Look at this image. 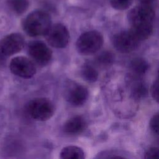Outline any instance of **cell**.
I'll use <instances>...</instances> for the list:
<instances>
[{
  "label": "cell",
  "mask_w": 159,
  "mask_h": 159,
  "mask_svg": "<svg viewBox=\"0 0 159 159\" xmlns=\"http://www.w3.org/2000/svg\"><path fill=\"white\" fill-rule=\"evenodd\" d=\"M51 25L52 20L50 15L40 10L30 13L25 18L22 24L24 30L30 37L45 35Z\"/></svg>",
  "instance_id": "cell-1"
},
{
  "label": "cell",
  "mask_w": 159,
  "mask_h": 159,
  "mask_svg": "<svg viewBox=\"0 0 159 159\" xmlns=\"http://www.w3.org/2000/svg\"><path fill=\"white\" fill-rule=\"evenodd\" d=\"M27 112L33 119L38 121H45L53 116L55 107L53 102L48 99L37 98L28 102Z\"/></svg>",
  "instance_id": "cell-2"
},
{
  "label": "cell",
  "mask_w": 159,
  "mask_h": 159,
  "mask_svg": "<svg viewBox=\"0 0 159 159\" xmlns=\"http://www.w3.org/2000/svg\"><path fill=\"white\" fill-rule=\"evenodd\" d=\"M103 37L96 30H90L82 34L76 43L78 52L84 55L94 54L101 49L103 45Z\"/></svg>",
  "instance_id": "cell-3"
},
{
  "label": "cell",
  "mask_w": 159,
  "mask_h": 159,
  "mask_svg": "<svg viewBox=\"0 0 159 159\" xmlns=\"http://www.w3.org/2000/svg\"><path fill=\"white\" fill-rule=\"evenodd\" d=\"M155 11L150 4L142 3L132 8L127 14L130 27L153 26Z\"/></svg>",
  "instance_id": "cell-4"
},
{
  "label": "cell",
  "mask_w": 159,
  "mask_h": 159,
  "mask_svg": "<svg viewBox=\"0 0 159 159\" xmlns=\"http://www.w3.org/2000/svg\"><path fill=\"white\" fill-rule=\"evenodd\" d=\"M45 36L48 43L57 48L65 47L70 39V34L67 28L59 23L51 25Z\"/></svg>",
  "instance_id": "cell-5"
},
{
  "label": "cell",
  "mask_w": 159,
  "mask_h": 159,
  "mask_svg": "<svg viewBox=\"0 0 159 159\" xmlns=\"http://www.w3.org/2000/svg\"><path fill=\"white\" fill-rule=\"evenodd\" d=\"M9 68L14 75L25 79L30 78L36 73V68L34 62L23 56L13 58L10 61Z\"/></svg>",
  "instance_id": "cell-6"
},
{
  "label": "cell",
  "mask_w": 159,
  "mask_h": 159,
  "mask_svg": "<svg viewBox=\"0 0 159 159\" xmlns=\"http://www.w3.org/2000/svg\"><path fill=\"white\" fill-rule=\"evenodd\" d=\"M140 42L129 30L118 32L112 38L114 48L117 51L124 53H130L137 49Z\"/></svg>",
  "instance_id": "cell-7"
},
{
  "label": "cell",
  "mask_w": 159,
  "mask_h": 159,
  "mask_svg": "<svg viewBox=\"0 0 159 159\" xmlns=\"http://www.w3.org/2000/svg\"><path fill=\"white\" fill-rule=\"evenodd\" d=\"M25 40L19 33H12L0 40V53L4 56H11L24 48Z\"/></svg>",
  "instance_id": "cell-8"
},
{
  "label": "cell",
  "mask_w": 159,
  "mask_h": 159,
  "mask_svg": "<svg viewBox=\"0 0 159 159\" xmlns=\"http://www.w3.org/2000/svg\"><path fill=\"white\" fill-rule=\"evenodd\" d=\"M27 50L31 58L39 65L45 66L50 61L52 51L42 41H32L28 44Z\"/></svg>",
  "instance_id": "cell-9"
},
{
  "label": "cell",
  "mask_w": 159,
  "mask_h": 159,
  "mask_svg": "<svg viewBox=\"0 0 159 159\" xmlns=\"http://www.w3.org/2000/svg\"><path fill=\"white\" fill-rule=\"evenodd\" d=\"M89 96L88 89L80 84L72 83L66 88L65 91L66 100L74 106L83 105Z\"/></svg>",
  "instance_id": "cell-10"
},
{
  "label": "cell",
  "mask_w": 159,
  "mask_h": 159,
  "mask_svg": "<svg viewBox=\"0 0 159 159\" xmlns=\"http://www.w3.org/2000/svg\"><path fill=\"white\" fill-rule=\"evenodd\" d=\"M86 122L81 116H75L64 124L63 132L69 135H76L83 132L86 127Z\"/></svg>",
  "instance_id": "cell-11"
},
{
  "label": "cell",
  "mask_w": 159,
  "mask_h": 159,
  "mask_svg": "<svg viewBox=\"0 0 159 159\" xmlns=\"http://www.w3.org/2000/svg\"><path fill=\"white\" fill-rule=\"evenodd\" d=\"M60 158L63 159H83L85 158L83 149L77 146H67L60 152Z\"/></svg>",
  "instance_id": "cell-12"
},
{
  "label": "cell",
  "mask_w": 159,
  "mask_h": 159,
  "mask_svg": "<svg viewBox=\"0 0 159 159\" xmlns=\"http://www.w3.org/2000/svg\"><path fill=\"white\" fill-rule=\"evenodd\" d=\"M130 68L135 75L140 76L144 75L148 71L149 64L144 58L136 57L130 61Z\"/></svg>",
  "instance_id": "cell-13"
},
{
  "label": "cell",
  "mask_w": 159,
  "mask_h": 159,
  "mask_svg": "<svg viewBox=\"0 0 159 159\" xmlns=\"http://www.w3.org/2000/svg\"><path fill=\"white\" fill-rule=\"evenodd\" d=\"M131 93L134 99L137 100L142 99L147 96L148 89L144 83L138 81L132 85L131 88Z\"/></svg>",
  "instance_id": "cell-14"
},
{
  "label": "cell",
  "mask_w": 159,
  "mask_h": 159,
  "mask_svg": "<svg viewBox=\"0 0 159 159\" xmlns=\"http://www.w3.org/2000/svg\"><path fill=\"white\" fill-rule=\"evenodd\" d=\"M7 4L9 7L17 14L24 13L29 4L28 0H7Z\"/></svg>",
  "instance_id": "cell-15"
},
{
  "label": "cell",
  "mask_w": 159,
  "mask_h": 159,
  "mask_svg": "<svg viewBox=\"0 0 159 159\" xmlns=\"http://www.w3.org/2000/svg\"><path fill=\"white\" fill-rule=\"evenodd\" d=\"M81 73L83 79L88 82H94L98 78V71L90 65H84L81 69Z\"/></svg>",
  "instance_id": "cell-16"
},
{
  "label": "cell",
  "mask_w": 159,
  "mask_h": 159,
  "mask_svg": "<svg viewBox=\"0 0 159 159\" xmlns=\"http://www.w3.org/2000/svg\"><path fill=\"white\" fill-rule=\"evenodd\" d=\"M97 63L104 66H109L113 63L114 61V55L110 51H104L101 52L96 59Z\"/></svg>",
  "instance_id": "cell-17"
},
{
  "label": "cell",
  "mask_w": 159,
  "mask_h": 159,
  "mask_svg": "<svg viewBox=\"0 0 159 159\" xmlns=\"http://www.w3.org/2000/svg\"><path fill=\"white\" fill-rule=\"evenodd\" d=\"M133 0H110L112 7L117 10H124L129 8Z\"/></svg>",
  "instance_id": "cell-18"
},
{
  "label": "cell",
  "mask_w": 159,
  "mask_h": 159,
  "mask_svg": "<svg viewBox=\"0 0 159 159\" xmlns=\"http://www.w3.org/2000/svg\"><path fill=\"white\" fill-rule=\"evenodd\" d=\"M158 114H155L152 117L150 121V128L152 132L158 135Z\"/></svg>",
  "instance_id": "cell-19"
},
{
  "label": "cell",
  "mask_w": 159,
  "mask_h": 159,
  "mask_svg": "<svg viewBox=\"0 0 159 159\" xmlns=\"http://www.w3.org/2000/svg\"><path fill=\"white\" fill-rule=\"evenodd\" d=\"M159 150L157 147H152L147 150L145 153V158H158Z\"/></svg>",
  "instance_id": "cell-20"
},
{
  "label": "cell",
  "mask_w": 159,
  "mask_h": 159,
  "mask_svg": "<svg viewBox=\"0 0 159 159\" xmlns=\"http://www.w3.org/2000/svg\"><path fill=\"white\" fill-rule=\"evenodd\" d=\"M151 95L154 100H155L157 102H158V80H156L152 87H151Z\"/></svg>",
  "instance_id": "cell-21"
}]
</instances>
